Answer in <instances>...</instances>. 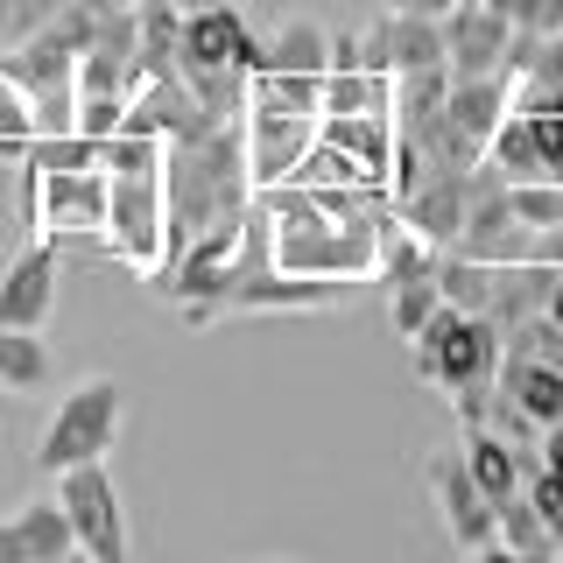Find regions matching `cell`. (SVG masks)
<instances>
[{
    "label": "cell",
    "instance_id": "74e56055",
    "mask_svg": "<svg viewBox=\"0 0 563 563\" xmlns=\"http://www.w3.org/2000/svg\"><path fill=\"white\" fill-rule=\"evenodd\" d=\"M521 563H556V550H528V556H521Z\"/></svg>",
    "mask_w": 563,
    "mask_h": 563
},
{
    "label": "cell",
    "instance_id": "5b68a950",
    "mask_svg": "<svg viewBox=\"0 0 563 563\" xmlns=\"http://www.w3.org/2000/svg\"><path fill=\"white\" fill-rule=\"evenodd\" d=\"M106 254L128 268L155 275L169 246V211H163V176H113V205H106Z\"/></svg>",
    "mask_w": 563,
    "mask_h": 563
},
{
    "label": "cell",
    "instance_id": "4316f807",
    "mask_svg": "<svg viewBox=\"0 0 563 563\" xmlns=\"http://www.w3.org/2000/svg\"><path fill=\"white\" fill-rule=\"evenodd\" d=\"M128 92H78V134L92 141H113L120 128H128Z\"/></svg>",
    "mask_w": 563,
    "mask_h": 563
},
{
    "label": "cell",
    "instance_id": "44dd1931",
    "mask_svg": "<svg viewBox=\"0 0 563 563\" xmlns=\"http://www.w3.org/2000/svg\"><path fill=\"white\" fill-rule=\"evenodd\" d=\"M507 113H563V35H542L536 64L515 78V106Z\"/></svg>",
    "mask_w": 563,
    "mask_h": 563
},
{
    "label": "cell",
    "instance_id": "1f68e13d",
    "mask_svg": "<svg viewBox=\"0 0 563 563\" xmlns=\"http://www.w3.org/2000/svg\"><path fill=\"white\" fill-rule=\"evenodd\" d=\"M0 563H35V550H29V536H22V521H0Z\"/></svg>",
    "mask_w": 563,
    "mask_h": 563
},
{
    "label": "cell",
    "instance_id": "e0dca14e",
    "mask_svg": "<svg viewBox=\"0 0 563 563\" xmlns=\"http://www.w3.org/2000/svg\"><path fill=\"white\" fill-rule=\"evenodd\" d=\"M49 387H57V360H49L43 331L0 324V395L29 401V395H49Z\"/></svg>",
    "mask_w": 563,
    "mask_h": 563
},
{
    "label": "cell",
    "instance_id": "8fae6325",
    "mask_svg": "<svg viewBox=\"0 0 563 563\" xmlns=\"http://www.w3.org/2000/svg\"><path fill=\"white\" fill-rule=\"evenodd\" d=\"M507 43H515V22L493 0H457L444 14V64L451 78H507Z\"/></svg>",
    "mask_w": 563,
    "mask_h": 563
},
{
    "label": "cell",
    "instance_id": "8d00e7d4",
    "mask_svg": "<svg viewBox=\"0 0 563 563\" xmlns=\"http://www.w3.org/2000/svg\"><path fill=\"white\" fill-rule=\"evenodd\" d=\"M176 8H184V14H198V8H225V0H176Z\"/></svg>",
    "mask_w": 563,
    "mask_h": 563
},
{
    "label": "cell",
    "instance_id": "6da1fadb",
    "mask_svg": "<svg viewBox=\"0 0 563 563\" xmlns=\"http://www.w3.org/2000/svg\"><path fill=\"white\" fill-rule=\"evenodd\" d=\"M254 205V169H246V128L225 120L205 141H176L163 163V211H169V246L163 268L184 254L198 233H211L219 219H240Z\"/></svg>",
    "mask_w": 563,
    "mask_h": 563
},
{
    "label": "cell",
    "instance_id": "7a4b0ae2",
    "mask_svg": "<svg viewBox=\"0 0 563 563\" xmlns=\"http://www.w3.org/2000/svg\"><path fill=\"white\" fill-rule=\"evenodd\" d=\"M416 352V380L444 387L451 409L465 416V430H479L493 416V387H500V352H507V331L493 324L486 310H457L444 303L430 324L409 339Z\"/></svg>",
    "mask_w": 563,
    "mask_h": 563
},
{
    "label": "cell",
    "instance_id": "ffe728a7",
    "mask_svg": "<svg viewBox=\"0 0 563 563\" xmlns=\"http://www.w3.org/2000/svg\"><path fill=\"white\" fill-rule=\"evenodd\" d=\"M261 70H303V78H324L331 70V29L310 22V14H289V22L268 35V64Z\"/></svg>",
    "mask_w": 563,
    "mask_h": 563
},
{
    "label": "cell",
    "instance_id": "52a82bcc",
    "mask_svg": "<svg viewBox=\"0 0 563 563\" xmlns=\"http://www.w3.org/2000/svg\"><path fill=\"white\" fill-rule=\"evenodd\" d=\"M352 296V282H317V275H289V268H254L233 275L219 317H310V310H339Z\"/></svg>",
    "mask_w": 563,
    "mask_h": 563
},
{
    "label": "cell",
    "instance_id": "9a60e30c",
    "mask_svg": "<svg viewBox=\"0 0 563 563\" xmlns=\"http://www.w3.org/2000/svg\"><path fill=\"white\" fill-rule=\"evenodd\" d=\"M49 310H57V240H35L29 254L0 268V324L43 331Z\"/></svg>",
    "mask_w": 563,
    "mask_h": 563
},
{
    "label": "cell",
    "instance_id": "30bf717a",
    "mask_svg": "<svg viewBox=\"0 0 563 563\" xmlns=\"http://www.w3.org/2000/svg\"><path fill=\"white\" fill-rule=\"evenodd\" d=\"M486 163L507 184H563V113H507L486 141Z\"/></svg>",
    "mask_w": 563,
    "mask_h": 563
},
{
    "label": "cell",
    "instance_id": "d6986e66",
    "mask_svg": "<svg viewBox=\"0 0 563 563\" xmlns=\"http://www.w3.org/2000/svg\"><path fill=\"white\" fill-rule=\"evenodd\" d=\"M465 465H472V479L500 500V493H515L528 472H536V457H528L515 437H500L493 422H479V430H465Z\"/></svg>",
    "mask_w": 563,
    "mask_h": 563
},
{
    "label": "cell",
    "instance_id": "5bb4252c",
    "mask_svg": "<svg viewBox=\"0 0 563 563\" xmlns=\"http://www.w3.org/2000/svg\"><path fill=\"white\" fill-rule=\"evenodd\" d=\"M106 205H113V176L106 169H43V225H49V240L106 233Z\"/></svg>",
    "mask_w": 563,
    "mask_h": 563
},
{
    "label": "cell",
    "instance_id": "f35d334b",
    "mask_svg": "<svg viewBox=\"0 0 563 563\" xmlns=\"http://www.w3.org/2000/svg\"><path fill=\"white\" fill-rule=\"evenodd\" d=\"M92 8H141V0H92Z\"/></svg>",
    "mask_w": 563,
    "mask_h": 563
},
{
    "label": "cell",
    "instance_id": "7402d4cb",
    "mask_svg": "<svg viewBox=\"0 0 563 563\" xmlns=\"http://www.w3.org/2000/svg\"><path fill=\"white\" fill-rule=\"evenodd\" d=\"M437 310H444V282H437V268L387 282V324H395V339H416Z\"/></svg>",
    "mask_w": 563,
    "mask_h": 563
},
{
    "label": "cell",
    "instance_id": "7c38bea8",
    "mask_svg": "<svg viewBox=\"0 0 563 563\" xmlns=\"http://www.w3.org/2000/svg\"><path fill=\"white\" fill-rule=\"evenodd\" d=\"M246 169H254V190H268V184H289L296 163L310 155V141H317V120L310 113H282V106H261V99H246Z\"/></svg>",
    "mask_w": 563,
    "mask_h": 563
},
{
    "label": "cell",
    "instance_id": "e575fe53",
    "mask_svg": "<svg viewBox=\"0 0 563 563\" xmlns=\"http://www.w3.org/2000/svg\"><path fill=\"white\" fill-rule=\"evenodd\" d=\"M387 8H416V14H451L457 0H387Z\"/></svg>",
    "mask_w": 563,
    "mask_h": 563
},
{
    "label": "cell",
    "instance_id": "ab89813d",
    "mask_svg": "<svg viewBox=\"0 0 563 563\" xmlns=\"http://www.w3.org/2000/svg\"><path fill=\"white\" fill-rule=\"evenodd\" d=\"M57 563H92V556H85V550H70V556H57Z\"/></svg>",
    "mask_w": 563,
    "mask_h": 563
},
{
    "label": "cell",
    "instance_id": "d4e9b609",
    "mask_svg": "<svg viewBox=\"0 0 563 563\" xmlns=\"http://www.w3.org/2000/svg\"><path fill=\"white\" fill-rule=\"evenodd\" d=\"M493 515H500V542H507L515 556H528V550H556L550 528H542V515H536V500H528V486L500 493V500H493Z\"/></svg>",
    "mask_w": 563,
    "mask_h": 563
},
{
    "label": "cell",
    "instance_id": "484cf974",
    "mask_svg": "<svg viewBox=\"0 0 563 563\" xmlns=\"http://www.w3.org/2000/svg\"><path fill=\"white\" fill-rule=\"evenodd\" d=\"M35 163L43 169H99V141L92 134H35Z\"/></svg>",
    "mask_w": 563,
    "mask_h": 563
},
{
    "label": "cell",
    "instance_id": "4fadbf2b",
    "mask_svg": "<svg viewBox=\"0 0 563 563\" xmlns=\"http://www.w3.org/2000/svg\"><path fill=\"white\" fill-rule=\"evenodd\" d=\"M360 57H366V70H387V78H401V70H430V64H444V14L380 8V22L360 35Z\"/></svg>",
    "mask_w": 563,
    "mask_h": 563
},
{
    "label": "cell",
    "instance_id": "d590c367",
    "mask_svg": "<svg viewBox=\"0 0 563 563\" xmlns=\"http://www.w3.org/2000/svg\"><path fill=\"white\" fill-rule=\"evenodd\" d=\"M542 310H550L556 324H563V268H556V282H550V296H542Z\"/></svg>",
    "mask_w": 563,
    "mask_h": 563
},
{
    "label": "cell",
    "instance_id": "f546056e",
    "mask_svg": "<svg viewBox=\"0 0 563 563\" xmlns=\"http://www.w3.org/2000/svg\"><path fill=\"white\" fill-rule=\"evenodd\" d=\"M0 141H35V99L14 78H0Z\"/></svg>",
    "mask_w": 563,
    "mask_h": 563
},
{
    "label": "cell",
    "instance_id": "3957f363",
    "mask_svg": "<svg viewBox=\"0 0 563 563\" xmlns=\"http://www.w3.org/2000/svg\"><path fill=\"white\" fill-rule=\"evenodd\" d=\"M120 422H128V387L113 374H85L70 380V395L49 409L43 444H35V472H70V465H99L120 444Z\"/></svg>",
    "mask_w": 563,
    "mask_h": 563
},
{
    "label": "cell",
    "instance_id": "cb8c5ba5",
    "mask_svg": "<svg viewBox=\"0 0 563 563\" xmlns=\"http://www.w3.org/2000/svg\"><path fill=\"white\" fill-rule=\"evenodd\" d=\"M261 106H282V113H310L324 120V78H303V70H254V92Z\"/></svg>",
    "mask_w": 563,
    "mask_h": 563
},
{
    "label": "cell",
    "instance_id": "f1b7e54d",
    "mask_svg": "<svg viewBox=\"0 0 563 563\" xmlns=\"http://www.w3.org/2000/svg\"><path fill=\"white\" fill-rule=\"evenodd\" d=\"M528 500H536V515H542V528H550V542L563 550V472H550V465H536L528 472Z\"/></svg>",
    "mask_w": 563,
    "mask_h": 563
},
{
    "label": "cell",
    "instance_id": "9c48e42d",
    "mask_svg": "<svg viewBox=\"0 0 563 563\" xmlns=\"http://www.w3.org/2000/svg\"><path fill=\"white\" fill-rule=\"evenodd\" d=\"M35 240H49L35 141H0V268H8L14 254H29Z\"/></svg>",
    "mask_w": 563,
    "mask_h": 563
},
{
    "label": "cell",
    "instance_id": "ba28073f",
    "mask_svg": "<svg viewBox=\"0 0 563 563\" xmlns=\"http://www.w3.org/2000/svg\"><path fill=\"white\" fill-rule=\"evenodd\" d=\"M225 64L246 70V78H254V70L268 64V43H261V35L246 29L240 0L184 14V43H176V70H225Z\"/></svg>",
    "mask_w": 563,
    "mask_h": 563
},
{
    "label": "cell",
    "instance_id": "ac0fdd59",
    "mask_svg": "<svg viewBox=\"0 0 563 563\" xmlns=\"http://www.w3.org/2000/svg\"><path fill=\"white\" fill-rule=\"evenodd\" d=\"M500 395L515 401V409L536 422V430H550V422H563V366H542V360H500Z\"/></svg>",
    "mask_w": 563,
    "mask_h": 563
},
{
    "label": "cell",
    "instance_id": "603a6c76",
    "mask_svg": "<svg viewBox=\"0 0 563 563\" xmlns=\"http://www.w3.org/2000/svg\"><path fill=\"white\" fill-rule=\"evenodd\" d=\"M14 521H22V536H29L35 563H57V556L78 550V536H70V515H64V500H57V493H49V500H29Z\"/></svg>",
    "mask_w": 563,
    "mask_h": 563
},
{
    "label": "cell",
    "instance_id": "2e32d148",
    "mask_svg": "<svg viewBox=\"0 0 563 563\" xmlns=\"http://www.w3.org/2000/svg\"><path fill=\"white\" fill-rule=\"evenodd\" d=\"M465 205H472V169H437L416 198H401V219H409L430 246H457V233H465Z\"/></svg>",
    "mask_w": 563,
    "mask_h": 563
},
{
    "label": "cell",
    "instance_id": "d6a6232c",
    "mask_svg": "<svg viewBox=\"0 0 563 563\" xmlns=\"http://www.w3.org/2000/svg\"><path fill=\"white\" fill-rule=\"evenodd\" d=\"M536 444H542V457H536V465H550V472H563V422H550V430H542Z\"/></svg>",
    "mask_w": 563,
    "mask_h": 563
},
{
    "label": "cell",
    "instance_id": "4dcf8cb0",
    "mask_svg": "<svg viewBox=\"0 0 563 563\" xmlns=\"http://www.w3.org/2000/svg\"><path fill=\"white\" fill-rule=\"evenodd\" d=\"M493 8H507V22H515V29L563 35V0H493Z\"/></svg>",
    "mask_w": 563,
    "mask_h": 563
},
{
    "label": "cell",
    "instance_id": "83f0119b",
    "mask_svg": "<svg viewBox=\"0 0 563 563\" xmlns=\"http://www.w3.org/2000/svg\"><path fill=\"white\" fill-rule=\"evenodd\" d=\"M515 219L536 225V233H556L563 225V184H515Z\"/></svg>",
    "mask_w": 563,
    "mask_h": 563
},
{
    "label": "cell",
    "instance_id": "8992f818",
    "mask_svg": "<svg viewBox=\"0 0 563 563\" xmlns=\"http://www.w3.org/2000/svg\"><path fill=\"white\" fill-rule=\"evenodd\" d=\"M422 486H430V500H437V515H444V536L457 542V556H465V550H486V542H500L493 493L472 479L465 451H430V457H422Z\"/></svg>",
    "mask_w": 563,
    "mask_h": 563
},
{
    "label": "cell",
    "instance_id": "836d02e7",
    "mask_svg": "<svg viewBox=\"0 0 563 563\" xmlns=\"http://www.w3.org/2000/svg\"><path fill=\"white\" fill-rule=\"evenodd\" d=\"M465 563H521L507 542H486V550H465Z\"/></svg>",
    "mask_w": 563,
    "mask_h": 563
},
{
    "label": "cell",
    "instance_id": "277c9868",
    "mask_svg": "<svg viewBox=\"0 0 563 563\" xmlns=\"http://www.w3.org/2000/svg\"><path fill=\"white\" fill-rule=\"evenodd\" d=\"M57 500L70 515V536H78V550L92 563H134V528H128V500H120L113 472L99 465H70L57 472Z\"/></svg>",
    "mask_w": 563,
    "mask_h": 563
}]
</instances>
